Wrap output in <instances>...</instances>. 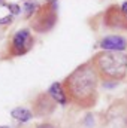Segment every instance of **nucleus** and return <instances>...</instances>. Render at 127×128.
Returning a JSON list of instances; mask_svg holds the SVG:
<instances>
[{"instance_id":"13","label":"nucleus","mask_w":127,"mask_h":128,"mask_svg":"<svg viewBox=\"0 0 127 128\" xmlns=\"http://www.w3.org/2000/svg\"><path fill=\"white\" fill-rule=\"evenodd\" d=\"M34 128H55V125H54L52 122H49V121H45V122H39V124H36Z\"/></svg>"},{"instance_id":"8","label":"nucleus","mask_w":127,"mask_h":128,"mask_svg":"<svg viewBox=\"0 0 127 128\" xmlns=\"http://www.w3.org/2000/svg\"><path fill=\"white\" fill-rule=\"evenodd\" d=\"M46 92L54 100L55 104H60V106H66L67 104V98H66L64 91H63V88H61V82H54Z\"/></svg>"},{"instance_id":"9","label":"nucleus","mask_w":127,"mask_h":128,"mask_svg":"<svg viewBox=\"0 0 127 128\" xmlns=\"http://www.w3.org/2000/svg\"><path fill=\"white\" fill-rule=\"evenodd\" d=\"M11 116H12L17 122H20V124H27V122H30L33 119L32 110H29V109H26V107H15V109H12Z\"/></svg>"},{"instance_id":"15","label":"nucleus","mask_w":127,"mask_h":128,"mask_svg":"<svg viewBox=\"0 0 127 128\" xmlns=\"http://www.w3.org/2000/svg\"><path fill=\"white\" fill-rule=\"evenodd\" d=\"M6 4H8V3H6L5 0H0V6H6Z\"/></svg>"},{"instance_id":"12","label":"nucleus","mask_w":127,"mask_h":128,"mask_svg":"<svg viewBox=\"0 0 127 128\" xmlns=\"http://www.w3.org/2000/svg\"><path fill=\"white\" fill-rule=\"evenodd\" d=\"M14 22V16L12 15H8L5 18H0V26H9Z\"/></svg>"},{"instance_id":"11","label":"nucleus","mask_w":127,"mask_h":128,"mask_svg":"<svg viewBox=\"0 0 127 128\" xmlns=\"http://www.w3.org/2000/svg\"><path fill=\"white\" fill-rule=\"evenodd\" d=\"M6 8H8V9L11 10V15H12V16H17V15H18V14L21 12L20 6H18L17 3H8V4H6Z\"/></svg>"},{"instance_id":"2","label":"nucleus","mask_w":127,"mask_h":128,"mask_svg":"<svg viewBox=\"0 0 127 128\" xmlns=\"http://www.w3.org/2000/svg\"><path fill=\"white\" fill-rule=\"evenodd\" d=\"M99 80L103 85H115L124 80L127 76V54L126 52H112V51H99L90 60Z\"/></svg>"},{"instance_id":"16","label":"nucleus","mask_w":127,"mask_h":128,"mask_svg":"<svg viewBox=\"0 0 127 128\" xmlns=\"http://www.w3.org/2000/svg\"><path fill=\"white\" fill-rule=\"evenodd\" d=\"M0 128H11V127H8V125H0Z\"/></svg>"},{"instance_id":"1","label":"nucleus","mask_w":127,"mask_h":128,"mask_svg":"<svg viewBox=\"0 0 127 128\" xmlns=\"http://www.w3.org/2000/svg\"><path fill=\"white\" fill-rule=\"evenodd\" d=\"M61 88L67 103L76 106L78 109L90 110L96 107L99 101V76L90 61L73 68L61 80Z\"/></svg>"},{"instance_id":"10","label":"nucleus","mask_w":127,"mask_h":128,"mask_svg":"<svg viewBox=\"0 0 127 128\" xmlns=\"http://www.w3.org/2000/svg\"><path fill=\"white\" fill-rule=\"evenodd\" d=\"M39 8V4L37 3H34V2H27L26 4H24V14H26V18L27 20H30L33 16V14L36 12V9Z\"/></svg>"},{"instance_id":"3","label":"nucleus","mask_w":127,"mask_h":128,"mask_svg":"<svg viewBox=\"0 0 127 128\" xmlns=\"http://www.w3.org/2000/svg\"><path fill=\"white\" fill-rule=\"evenodd\" d=\"M34 43H36V39L33 36L32 30L30 28H21L9 37L6 48L3 49V54L0 55V60L6 61V60H14V58L23 57L32 51Z\"/></svg>"},{"instance_id":"7","label":"nucleus","mask_w":127,"mask_h":128,"mask_svg":"<svg viewBox=\"0 0 127 128\" xmlns=\"http://www.w3.org/2000/svg\"><path fill=\"white\" fill-rule=\"evenodd\" d=\"M102 51H112V52H124L127 49V39L118 34L106 36L100 40Z\"/></svg>"},{"instance_id":"4","label":"nucleus","mask_w":127,"mask_h":128,"mask_svg":"<svg viewBox=\"0 0 127 128\" xmlns=\"http://www.w3.org/2000/svg\"><path fill=\"white\" fill-rule=\"evenodd\" d=\"M58 4L57 0H46L43 4H39L36 12L30 18V28L36 33H49L57 24L58 20Z\"/></svg>"},{"instance_id":"5","label":"nucleus","mask_w":127,"mask_h":128,"mask_svg":"<svg viewBox=\"0 0 127 128\" xmlns=\"http://www.w3.org/2000/svg\"><path fill=\"white\" fill-rule=\"evenodd\" d=\"M103 24L111 30L127 32V14L118 4H111L103 14Z\"/></svg>"},{"instance_id":"6","label":"nucleus","mask_w":127,"mask_h":128,"mask_svg":"<svg viewBox=\"0 0 127 128\" xmlns=\"http://www.w3.org/2000/svg\"><path fill=\"white\" fill-rule=\"evenodd\" d=\"M57 109V104L54 100L49 97L48 92H39L37 96L33 98L32 101V115L36 118H46L51 116Z\"/></svg>"},{"instance_id":"14","label":"nucleus","mask_w":127,"mask_h":128,"mask_svg":"<svg viewBox=\"0 0 127 128\" xmlns=\"http://www.w3.org/2000/svg\"><path fill=\"white\" fill-rule=\"evenodd\" d=\"M120 8H121V9H123V10H124V12L127 14V2H124V3H123V4H121Z\"/></svg>"}]
</instances>
